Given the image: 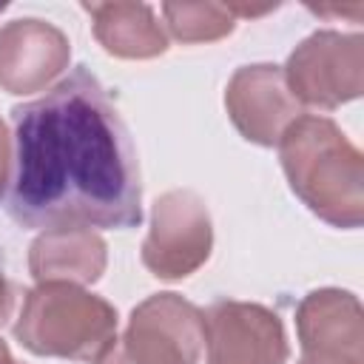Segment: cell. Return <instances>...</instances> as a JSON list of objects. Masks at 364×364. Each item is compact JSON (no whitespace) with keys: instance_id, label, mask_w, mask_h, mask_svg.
Segmentation results:
<instances>
[{"instance_id":"14","label":"cell","mask_w":364,"mask_h":364,"mask_svg":"<svg viewBox=\"0 0 364 364\" xmlns=\"http://www.w3.org/2000/svg\"><path fill=\"white\" fill-rule=\"evenodd\" d=\"M9 165H11V136H9L6 122L0 119V191H3V185H6Z\"/></svg>"},{"instance_id":"7","label":"cell","mask_w":364,"mask_h":364,"mask_svg":"<svg viewBox=\"0 0 364 364\" xmlns=\"http://www.w3.org/2000/svg\"><path fill=\"white\" fill-rule=\"evenodd\" d=\"M205 364H284L287 336L282 318L250 301H216L205 313Z\"/></svg>"},{"instance_id":"9","label":"cell","mask_w":364,"mask_h":364,"mask_svg":"<svg viewBox=\"0 0 364 364\" xmlns=\"http://www.w3.org/2000/svg\"><path fill=\"white\" fill-rule=\"evenodd\" d=\"M225 108L236 131L256 145H279L282 134L301 117V105L287 88L284 71L279 65H242L228 88Z\"/></svg>"},{"instance_id":"17","label":"cell","mask_w":364,"mask_h":364,"mask_svg":"<svg viewBox=\"0 0 364 364\" xmlns=\"http://www.w3.org/2000/svg\"><path fill=\"white\" fill-rule=\"evenodd\" d=\"M14 358H11V353H9V347H6V341L0 338V364H11Z\"/></svg>"},{"instance_id":"15","label":"cell","mask_w":364,"mask_h":364,"mask_svg":"<svg viewBox=\"0 0 364 364\" xmlns=\"http://www.w3.org/2000/svg\"><path fill=\"white\" fill-rule=\"evenodd\" d=\"M11 310H14V287H11V282L6 279V273L0 270V327L9 321Z\"/></svg>"},{"instance_id":"19","label":"cell","mask_w":364,"mask_h":364,"mask_svg":"<svg viewBox=\"0 0 364 364\" xmlns=\"http://www.w3.org/2000/svg\"><path fill=\"white\" fill-rule=\"evenodd\" d=\"M11 364H17V361H11Z\"/></svg>"},{"instance_id":"11","label":"cell","mask_w":364,"mask_h":364,"mask_svg":"<svg viewBox=\"0 0 364 364\" xmlns=\"http://www.w3.org/2000/svg\"><path fill=\"white\" fill-rule=\"evenodd\" d=\"M105 242L91 228L43 230L28 250V270L37 284H94L105 273Z\"/></svg>"},{"instance_id":"4","label":"cell","mask_w":364,"mask_h":364,"mask_svg":"<svg viewBox=\"0 0 364 364\" xmlns=\"http://www.w3.org/2000/svg\"><path fill=\"white\" fill-rule=\"evenodd\" d=\"M205 350V316L176 293L134 307L128 327L97 364H196Z\"/></svg>"},{"instance_id":"13","label":"cell","mask_w":364,"mask_h":364,"mask_svg":"<svg viewBox=\"0 0 364 364\" xmlns=\"http://www.w3.org/2000/svg\"><path fill=\"white\" fill-rule=\"evenodd\" d=\"M162 17L179 43H210L236 28L228 3H162Z\"/></svg>"},{"instance_id":"1","label":"cell","mask_w":364,"mask_h":364,"mask_svg":"<svg viewBox=\"0 0 364 364\" xmlns=\"http://www.w3.org/2000/svg\"><path fill=\"white\" fill-rule=\"evenodd\" d=\"M11 165L0 191L20 228H134L142 222L131 134L102 82L74 68L11 108Z\"/></svg>"},{"instance_id":"8","label":"cell","mask_w":364,"mask_h":364,"mask_svg":"<svg viewBox=\"0 0 364 364\" xmlns=\"http://www.w3.org/2000/svg\"><path fill=\"white\" fill-rule=\"evenodd\" d=\"M299 364H364V313L353 293L321 287L296 307Z\"/></svg>"},{"instance_id":"16","label":"cell","mask_w":364,"mask_h":364,"mask_svg":"<svg viewBox=\"0 0 364 364\" xmlns=\"http://www.w3.org/2000/svg\"><path fill=\"white\" fill-rule=\"evenodd\" d=\"M310 9L318 11V14H353V17H358L364 11L361 3H353V6H310Z\"/></svg>"},{"instance_id":"5","label":"cell","mask_w":364,"mask_h":364,"mask_svg":"<svg viewBox=\"0 0 364 364\" xmlns=\"http://www.w3.org/2000/svg\"><path fill=\"white\" fill-rule=\"evenodd\" d=\"M284 80L296 102L333 111L364 91V37L316 31L296 46Z\"/></svg>"},{"instance_id":"3","label":"cell","mask_w":364,"mask_h":364,"mask_svg":"<svg viewBox=\"0 0 364 364\" xmlns=\"http://www.w3.org/2000/svg\"><path fill=\"white\" fill-rule=\"evenodd\" d=\"M14 336L34 355L97 364L117 338V310L77 284H37L26 293Z\"/></svg>"},{"instance_id":"2","label":"cell","mask_w":364,"mask_h":364,"mask_svg":"<svg viewBox=\"0 0 364 364\" xmlns=\"http://www.w3.org/2000/svg\"><path fill=\"white\" fill-rule=\"evenodd\" d=\"M279 159L293 193L327 225L358 228L364 219V156L344 131L301 114L279 139Z\"/></svg>"},{"instance_id":"10","label":"cell","mask_w":364,"mask_h":364,"mask_svg":"<svg viewBox=\"0 0 364 364\" xmlns=\"http://www.w3.org/2000/svg\"><path fill=\"white\" fill-rule=\"evenodd\" d=\"M68 37L37 17L11 20L0 28V88L34 94L51 85L68 65Z\"/></svg>"},{"instance_id":"12","label":"cell","mask_w":364,"mask_h":364,"mask_svg":"<svg viewBox=\"0 0 364 364\" xmlns=\"http://www.w3.org/2000/svg\"><path fill=\"white\" fill-rule=\"evenodd\" d=\"M91 14L100 46L122 60H151L165 54L168 34L145 3H82Z\"/></svg>"},{"instance_id":"18","label":"cell","mask_w":364,"mask_h":364,"mask_svg":"<svg viewBox=\"0 0 364 364\" xmlns=\"http://www.w3.org/2000/svg\"><path fill=\"white\" fill-rule=\"evenodd\" d=\"M3 9H6V3H0V11H3Z\"/></svg>"},{"instance_id":"6","label":"cell","mask_w":364,"mask_h":364,"mask_svg":"<svg viewBox=\"0 0 364 364\" xmlns=\"http://www.w3.org/2000/svg\"><path fill=\"white\" fill-rule=\"evenodd\" d=\"M213 247L205 199L196 191H168L154 202L151 230L142 242V264L156 279H185L199 270Z\"/></svg>"}]
</instances>
